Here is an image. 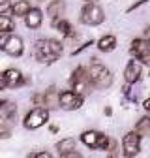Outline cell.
Segmentation results:
<instances>
[{
    "instance_id": "6da1fadb",
    "label": "cell",
    "mask_w": 150,
    "mask_h": 158,
    "mask_svg": "<svg viewBox=\"0 0 150 158\" xmlns=\"http://www.w3.org/2000/svg\"><path fill=\"white\" fill-rule=\"evenodd\" d=\"M62 45L56 40H40L34 45V56L43 64H53L60 58Z\"/></svg>"
},
{
    "instance_id": "7a4b0ae2",
    "label": "cell",
    "mask_w": 150,
    "mask_h": 158,
    "mask_svg": "<svg viewBox=\"0 0 150 158\" xmlns=\"http://www.w3.org/2000/svg\"><path fill=\"white\" fill-rule=\"evenodd\" d=\"M86 72H88V79H90V83H92L94 89H109L112 85V75L103 64H98L96 60H94L86 68Z\"/></svg>"
},
{
    "instance_id": "3957f363",
    "label": "cell",
    "mask_w": 150,
    "mask_h": 158,
    "mask_svg": "<svg viewBox=\"0 0 150 158\" xmlns=\"http://www.w3.org/2000/svg\"><path fill=\"white\" fill-rule=\"evenodd\" d=\"M103 19H105L103 10H101L100 6H96V4H92V2H88V4L81 10V23H85V25L94 27V25H100Z\"/></svg>"
},
{
    "instance_id": "277c9868",
    "label": "cell",
    "mask_w": 150,
    "mask_h": 158,
    "mask_svg": "<svg viewBox=\"0 0 150 158\" xmlns=\"http://www.w3.org/2000/svg\"><path fill=\"white\" fill-rule=\"evenodd\" d=\"M47 121H49V111H47L45 107H34V109L25 117V126H26L28 130H36V128L43 126Z\"/></svg>"
},
{
    "instance_id": "5b68a950",
    "label": "cell",
    "mask_w": 150,
    "mask_h": 158,
    "mask_svg": "<svg viewBox=\"0 0 150 158\" xmlns=\"http://www.w3.org/2000/svg\"><path fill=\"white\" fill-rule=\"evenodd\" d=\"M58 104L62 109H68V111H73V109H79L83 106V96L81 92L77 90H64L60 96H58Z\"/></svg>"
},
{
    "instance_id": "8992f818",
    "label": "cell",
    "mask_w": 150,
    "mask_h": 158,
    "mask_svg": "<svg viewBox=\"0 0 150 158\" xmlns=\"http://www.w3.org/2000/svg\"><path fill=\"white\" fill-rule=\"evenodd\" d=\"M69 83L73 87V90H77V92H86L92 89V83H90V79H88V72L86 68H77L73 72L71 79H69Z\"/></svg>"
},
{
    "instance_id": "52a82bcc",
    "label": "cell",
    "mask_w": 150,
    "mask_h": 158,
    "mask_svg": "<svg viewBox=\"0 0 150 158\" xmlns=\"http://www.w3.org/2000/svg\"><path fill=\"white\" fill-rule=\"evenodd\" d=\"M141 134L139 132H128L126 135H124V141H122V145H124V156H135V154H139V151H141Z\"/></svg>"
},
{
    "instance_id": "ba28073f",
    "label": "cell",
    "mask_w": 150,
    "mask_h": 158,
    "mask_svg": "<svg viewBox=\"0 0 150 158\" xmlns=\"http://www.w3.org/2000/svg\"><path fill=\"white\" fill-rule=\"evenodd\" d=\"M2 49L10 56H21L25 51V45H23V40L19 36H8L2 40Z\"/></svg>"
},
{
    "instance_id": "9c48e42d",
    "label": "cell",
    "mask_w": 150,
    "mask_h": 158,
    "mask_svg": "<svg viewBox=\"0 0 150 158\" xmlns=\"http://www.w3.org/2000/svg\"><path fill=\"white\" fill-rule=\"evenodd\" d=\"M141 64H143V62L139 60V58H133V60L128 62V66H126V70H124V79H126V83L133 85V83H137L139 79H141V73H143V66H141Z\"/></svg>"
},
{
    "instance_id": "30bf717a",
    "label": "cell",
    "mask_w": 150,
    "mask_h": 158,
    "mask_svg": "<svg viewBox=\"0 0 150 158\" xmlns=\"http://www.w3.org/2000/svg\"><path fill=\"white\" fill-rule=\"evenodd\" d=\"M4 73H6L8 89H15V87H21V85L25 83V77H23V73L19 72V70H15V68H11V70H6Z\"/></svg>"
},
{
    "instance_id": "8fae6325",
    "label": "cell",
    "mask_w": 150,
    "mask_h": 158,
    "mask_svg": "<svg viewBox=\"0 0 150 158\" xmlns=\"http://www.w3.org/2000/svg\"><path fill=\"white\" fill-rule=\"evenodd\" d=\"M64 8H66L64 0H53V2L49 4V8H47V13H49V17H51V21L60 19V15L64 13Z\"/></svg>"
},
{
    "instance_id": "7c38bea8",
    "label": "cell",
    "mask_w": 150,
    "mask_h": 158,
    "mask_svg": "<svg viewBox=\"0 0 150 158\" xmlns=\"http://www.w3.org/2000/svg\"><path fill=\"white\" fill-rule=\"evenodd\" d=\"M41 19H43V15H41L40 10H32L30 8V11L25 15V23H26L28 28H38L41 25Z\"/></svg>"
},
{
    "instance_id": "4fadbf2b",
    "label": "cell",
    "mask_w": 150,
    "mask_h": 158,
    "mask_svg": "<svg viewBox=\"0 0 150 158\" xmlns=\"http://www.w3.org/2000/svg\"><path fill=\"white\" fill-rule=\"evenodd\" d=\"M98 137H100L98 132L88 130V132H85V134L81 135V141H83L86 147H90V149H98Z\"/></svg>"
},
{
    "instance_id": "5bb4252c",
    "label": "cell",
    "mask_w": 150,
    "mask_h": 158,
    "mask_svg": "<svg viewBox=\"0 0 150 158\" xmlns=\"http://www.w3.org/2000/svg\"><path fill=\"white\" fill-rule=\"evenodd\" d=\"M115 47H116V38L115 36H103V38H100V42H98V49L100 51L107 53V51H112Z\"/></svg>"
},
{
    "instance_id": "9a60e30c",
    "label": "cell",
    "mask_w": 150,
    "mask_h": 158,
    "mask_svg": "<svg viewBox=\"0 0 150 158\" xmlns=\"http://www.w3.org/2000/svg\"><path fill=\"white\" fill-rule=\"evenodd\" d=\"M15 113V104L10 100H0V118H10Z\"/></svg>"
},
{
    "instance_id": "2e32d148",
    "label": "cell",
    "mask_w": 150,
    "mask_h": 158,
    "mask_svg": "<svg viewBox=\"0 0 150 158\" xmlns=\"http://www.w3.org/2000/svg\"><path fill=\"white\" fill-rule=\"evenodd\" d=\"M53 23H54V28L58 30L60 34H64V36H73V27H71V23L64 21V19H56V21H53Z\"/></svg>"
},
{
    "instance_id": "e0dca14e",
    "label": "cell",
    "mask_w": 150,
    "mask_h": 158,
    "mask_svg": "<svg viewBox=\"0 0 150 158\" xmlns=\"http://www.w3.org/2000/svg\"><path fill=\"white\" fill-rule=\"evenodd\" d=\"M11 11H13V15H17V17H23V15H26V13L30 11V4L26 2V0H19L15 6H11Z\"/></svg>"
},
{
    "instance_id": "ac0fdd59",
    "label": "cell",
    "mask_w": 150,
    "mask_h": 158,
    "mask_svg": "<svg viewBox=\"0 0 150 158\" xmlns=\"http://www.w3.org/2000/svg\"><path fill=\"white\" fill-rule=\"evenodd\" d=\"M73 147H75V141H73V139H62V141L56 143V151L60 152V156H64V154L71 152V151H73Z\"/></svg>"
},
{
    "instance_id": "d6986e66",
    "label": "cell",
    "mask_w": 150,
    "mask_h": 158,
    "mask_svg": "<svg viewBox=\"0 0 150 158\" xmlns=\"http://www.w3.org/2000/svg\"><path fill=\"white\" fill-rule=\"evenodd\" d=\"M135 132H139L143 137L150 134V117H143L141 118V121L137 123V126H135Z\"/></svg>"
},
{
    "instance_id": "ffe728a7",
    "label": "cell",
    "mask_w": 150,
    "mask_h": 158,
    "mask_svg": "<svg viewBox=\"0 0 150 158\" xmlns=\"http://www.w3.org/2000/svg\"><path fill=\"white\" fill-rule=\"evenodd\" d=\"M11 30H13V21L8 17V13H2L0 15V34H6Z\"/></svg>"
},
{
    "instance_id": "44dd1931",
    "label": "cell",
    "mask_w": 150,
    "mask_h": 158,
    "mask_svg": "<svg viewBox=\"0 0 150 158\" xmlns=\"http://www.w3.org/2000/svg\"><path fill=\"white\" fill-rule=\"evenodd\" d=\"M54 100H56V89L51 87V89H47L45 94H43V106L51 107V106H54Z\"/></svg>"
},
{
    "instance_id": "7402d4cb",
    "label": "cell",
    "mask_w": 150,
    "mask_h": 158,
    "mask_svg": "<svg viewBox=\"0 0 150 158\" xmlns=\"http://www.w3.org/2000/svg\"><path fill=\"white\" fill-rule=\"evenodd\" d=\"M139 58V60L143 62V64H146V66H150V42L146 44V47H144V51L137 56Z\"/></svg>"
},
{
    "instance_id": "603a6c76",
    "label": "cell",
    "mask_w": 150,
    "mask_h": 158,
    "mask_svg": "<svg viewBox=\"0 0 150 158\" xmlns=\"http://www.w3.org/2000/svg\"><path fill=\"white\" fill-rule=\"evenodd\" d=\"M10 10H11L10 0H0V15H2V13H8Z\"/></svg>"
},
{
    "instance_id": "cb8c5ba5",
    "label": "cell",
    "mask_w": 150,
    "mask_h": 158,
    "mask_svg": "<svg viewBox=\"0 0 150 158\" xmlns=\"http://www.w3.org/2000/svg\"><path fill=\"white\" fill-rule=\"evenodd\" d=\"M4 89H8V81H6V73L0 72V90H4Z\"/></svg>"
},
{
    "instance_id": "d4e9b609",
    "label": "cell",
    "mask_w": 150,
    "mask_h": 158,
    "mask_svg": "<svg viewBox=\"0 0 150 158\" xmlns=\"http://www.w3.org/2000/svg\"><path fill=\"white\" fill-rule=\"evenodd\" d=\"M4 137H10V130L4 124H0V139H4Z\"/></svg>"
},
{
    "instance_id": "484cf974",
    "label": "cell",
    "mask_w": 150,
    "mask_h": 158,
    "mask_svg": "<svg viewBox=\"0 0 150 158\" xmlns=\"http://www.w3.org/2000/svg\"><path fill=\"white\" fill-rule=\"evenodd\" d=\"M32 158H51V154L49 152H34V154H30Z\"/></svg>"
},
{
    "instance_id": "4316f807",
    "label": "cell",
    "mask_w": 150,
    "mask_h": 158,
    "mask_svg": "<svg viewBox=\"0 0 150 158\" xmlns=\"http://www.w3.org/2000/svg\"><path fill=\"white\" fill-rule=\"evenodd\" d=\"M143 38H144V40H150V27H146V28H144V32H143Z\"/></svg>"
},
{
    "instance_id": "83f0119b",
    "label": "cell",
    "mask_w": 150,
    "mask_h": 158,
    "mask_svg": "<svg viewBox=\"0 0 150 158\" xmlns=\"http://www.w3.org/2000/svg\"><path fill=\"white\" fill-rule=\"evenodd\" d=\"M143 106H144V109L150 113V98H148V100H144V104H143Z\"/></svg>"
},
{
    "instance_id": "f1b7e54d",
    "label": "cell",
    "mask_w": 150,
    "mask_h": 158,
    "mask_svg": "<svg viewBox=\"0 0 150 158\" xmlns=\"http://www.w3.org/2000/svg\"><path fill=\"white\" fill-rule=\"evenodd\" d=\"M38 2H43V0H38Z\"/></svg>"
},
{
    "instance_id": "f546056e",
    "label": "cell",
    "mask_w": 150,
    "mask_h": 158,
    "mask_svg": "<svg viewBox=\"0 0 150 158\" xmlns=\"http://www.w3.org/2000/svg\"><path fill=\"white\" fill-rule=\"evenodd\" d=\"M86 2H92V0H86Z\"/></svg>"
}]
</instances>
